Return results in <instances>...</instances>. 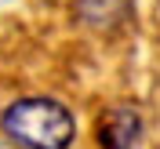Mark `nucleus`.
<instances>
[{
	"mask_svg": "<svg viewBox=\"0 0 160 149\" xmlns=\"http://www.w3.org/2000/svg\"><path fill=\"white\" fill-rule=\"evenodd\" d=\"M77 7L88 22H113L120 11V0H80Z\"/></svg>",
	"mask_w": 160,
	"mask_h": 149,
	"instance_id": "obj_3",
	"label": "nucleus"
},
{
	"mask_svg": "<svg viewBox=\"0 0 160 149\" xmlns=\"http://www.w3.org/2000/svg\"><path fill=\"white\" fill-rule=\"evenodd\" d=\"M0 127L18 149H69L77 138L73 113L55 98H18L11 102Z\"/></svg>",
	"mask_w": 160,
	"mask_h": 149,
	"instance_id": "obj_1",
	"label": "nucleus"
},
{
	"mask_svg": "<svg viewBox=\"0 0 160 149\" xmlns=\"http://www.w3.org/2000/svg\"><path fill=\"white\" fill-rule=\"evenodd\" d=\"M142 131V120L135 109H109L106 120L98 127V138H102V149H131L135 138Z\"/></svg>",
	"mask_w": 160,
	"mask_h": 149,
	"instance_id": "obj_2",
	"label": "nucleus"
}]
</instances>
